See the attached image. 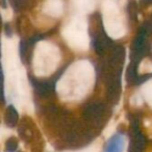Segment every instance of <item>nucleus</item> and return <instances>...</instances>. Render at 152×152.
I'll return each mask as SVG.
<instances>
[{"instance_id":"obj_6","label":"nucleus","mask_w":152,"mask_h":152,"mask_svg":"<svg viewBox=\"0 0 152 152\" xmlns=\"http://www.w3.org/2000/svg\"><path fill=\"white\" fill-rule=\"evenodd\" d=\"M72 1L74 9L81 16L91 13L96 7V0H72Z\"/></svg>"},{"instance_id":"obj_2","label":"nucleus","mask_w":152,"mask_h":152,"mask_svg":"<svg viewBox=\"0 0 152 152\" xmlns=\"http://www.w3.org/2000/svg\"><path fill=\"white\" fill-rule=\"evenodd\" d=\"M61 52L54 44L40 41L36 45L32 57V70L37 76L51 75L58 67Z\"/></svg>"},{"instance_id":"obj_7","label":"nucleus","mask_w":152,"mask_h":152,"mask_svg":"<svg viewBox=\"0 0 152 152\" xmlns=\"http://www.w3.org/2000/svg\"><path fill=\"white\" fill-rule=\"evenodd\" d=\"M124 149V139L121 135L113 137L106 144L104 152H123Z\"/></svg>"},{"instance_id":"obj_3","label":"nucleus","mask_w":152,"mask_h":152,"mask_svg":"<svg viewBox=\"0 0 152 152\" xmlns=\"http://www.w3.org/2000/svg\"><path fill=\"white\" fill-rule=\"evenodd\" d=\"M61 36L72 50L83 52L89 49L90 38L88 34V23L81 15L73 17L63 26Z\"/></svg>"},{"instance_id":"obj_8","label":"nucleus","mask_w":152,"mask_h":152,"mask_svg":"<svg viewBox=\"0 0 152 152\" xmlns=\"http://www.w3.org/2000/svg\"><path fill=\"white\" fill-rule=\"evenodd\" d=\"M141 95L152 107V79L146 81L141 88Z\"/></svg>"},{"instance_id":"obj_10","label":"nucleus","mask_w":152,"mask_h":152,"mask_svg":"<svg viewBox=\"0 0 152 152\" xmlns=\"http://www.w3.org/2000/svg\"><path fill=\"white\" fill-rule=\"evenodd\" d=\"M18 148V142L16 139L11 137L5 143V151L7 152H15Z\"/></svg>"},{"instance_id":"obj_9","label":"nucleus","mask_w":152,"mask_h":152,"mask_svg":"<svg viewBox=\"0 0 152 152\" xmlns=\"http://www.w3.org/2000/svg\"><path fill=\"white\" fill-rule=\"evenodd\" d=\"M139 72L141 74L152 73V61H148V59H144L139 67Z\"/></svg>"},{"instance_id":"obj_5","label":"nucleus","mask_w":152,"mask_h":152,"mask_svg":"<svg viewBox=\"0 0 152 152\" xmlns=\"http://www.w3.org/2000/svg\"><path fill=\"white\" fill-rule=\"evenodd\" d=\"M42 11L50 17H61L64 13V4L61 0H46L43 4Z\"/></svg>"},{"instance_id":"obj_4","label":"nucleus","mask_w":152,"mask_h":152,"mask_svg":"<svg viewBox=\"0 0 152 152\" xmlns=\"http://www.w3.org/2000/svg\"><path fill=\"white\" fill-rule=\"evenodd\" d=\"M102 21L105 31L110 38L121 39L126 34L125 20L115 0H104L101 3Z\"/></svg>"},{"instance_id":"obj_1","label":"nucleus","mask_w":152,"mask_h":152,"mask_svg":"<svg viewBox=\"0 0 152 152\" xmlns=\"http://www.w3.org/2000/svg\"><path fill=\"white\" fill-rule=\"evenodd\" d=\"M95 71L88 61L72 64L64 73L56 85L57 95L63 100H80L93 88Z\"/></svg>"}]
</instances>
